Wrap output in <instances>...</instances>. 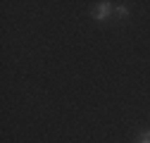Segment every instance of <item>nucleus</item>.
Instances as JSON below:
<instances>
[{"label":"nucleus","mask_w":150,"mask_h":143,"mask_svg":"<svg viewBox=\"0 0 150 143\" xmlns=\"http://www.w3.org/2000/svg\"><path fill=\"white\" fill-rule=\"evenodd\" d=\"M112 12V5L110 3H98L96 10H93V19H107Z\"/></svg>","instance_id":"obj_1"},{"label":"nucleus","mask_w":150,"mask_h":143,"mask_svg":"<svg viewBox=\"0 0 150 143\" xmlns=\"http://www.w3.org/2000/svg\"><path fill=\"white\" fill-rule=\"evenodd\" d=\"M115 12H117L119 17H126V14H129V10H126L124 5H119V7H115Z\"/></svg>","instance_id":"obj_2"},{"label":"nucleus","mask_w":150,"mask_h":143,"mask_svg":"<svg viewBox=\"0 0 150 143\" xmlns=\"http://www.w3.org/2000/svg\"><path fill=\"white\" fill-rule=\"evenodd\" d=\"M138 138H141V143H150V131H143Z\"/></svg>","instance_id":"obj_3"}]
</instances>
